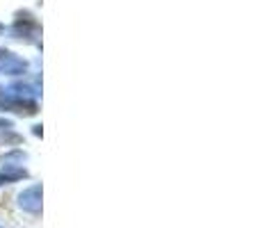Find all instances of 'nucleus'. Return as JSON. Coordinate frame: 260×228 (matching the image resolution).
<instances>
[{"label":"nucleus","mask_w":260,"mask_h":228,"mask_svg":"<svg viewBox=\"0 0 260 228\" xmlns=\"http://www.w3.org/2000/svg\"><path fill=\"white\" fill-rule=\"evenodd\" d=\"M18 206L23 208L25 212H41V185H30L27 189H23L18 194Z\"/></svg>","instance_id":"obj_1"},{"label":"nucleus","mask_w":260,"mask_h":228,"mask_svg":"<svg viewBox=\"0 0 260 228\" xmlns=\"http://www.w3.org/2000/svg\"><path fill=\"white\" fill-rule=\"evenodd\" d=\"M21 178H27V171L18 169L16 165H5V169L0 171V185L14 183V180H21Z\"/></svg>","instance_id":"obj_2"},{"label":"nucleus","mask_w":260,"mask_h":228,"mask_svg":"<svg viewBox=\"0 0 260 228\" xmlns=\"http://www.w3.org/2000/svg\"><path fill=\"white\" fill-rule=\"evenodd\" d=\"M5 55H7V53H3V50H0V57H5Z\"/></svg>","instance_id":"obj_3"},{"label":"nucleus","mask_w":260,"mask_h":228,"mask_svg":"<svg viewBox=\"0 0 260 228\" xmlns=\"http://www.w3.org/2000/svg\"><path fill=\"white\" fill-rule=\"evenodd\" d=\"M0 228H3V226H0Z\"/></svg>","instance_id":"obj_4"}]
</instances>
